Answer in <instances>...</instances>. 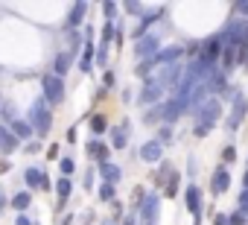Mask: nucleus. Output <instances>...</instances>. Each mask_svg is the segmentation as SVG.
<instances>
[{
	"instance_id": "obj_36",
	"label": "nucleus",
	"mask_w": 248,
	"mask_h": 225,
	"mask_svg": "<svg viewBox=\"0 0 248 225\" xmlns=\"http://www.w3.org/2000/svg\"><path fill=\"white\" fill-rule=\"evenodd\" d=\"M233 15H248V0H239L233 6Z\"/></svg>"
},
{
	"instance_id": "obj_22",
	"label": "nucleus",
	"mask_w": 248,
	"mask_h": 225,
	"mask_svg": "<svg viewBox=\"0 0 248 225\" xmlns=\"http://www.w3.org/2000/svg\"><path fill=\"white\" fill-rule=\"evenodd\" d=\"M30 205H32V193H30V190H18V193L12 196V208H15L18 213H24Z\"/></svg>"
},
{
	"instance_id": "obj_8",
	"label": "nucleus",
	"mask_w": 248,
	"mask_h": 225,
	"mask_svg": "<svg viewBox=\"0 0 248 225\" xmlns=\"http://www.w3.org/2000/svg\"><path fill=\"white\" fill-rule=\"evenodd\" d=\"M140 216H143V225H155V222H158V196H155V193H146V196H143Z\"/></svg>"
},
{
	"instance_id": "obj_39",
	"label": "nucleus",
	"mask_w": 248,
	"mask_h": 225,
	"mask_svg": "<svg viewBox=\"0 0 248 225\" xmlns=\"http://www.w3.org/2000/svg\"><path fill=\"white\" fill-rule=\"evenodd\" d=\"M102 85H105V88H111V85H114V73H111V70H105V73H102Z\"/></svg>"
},
{
	"instance_id": "obj_23",
	"label": "nucleus",
	"mask_w": 248,
	"mask_h": 225,
	"mask_svg": "<svg viewBox=\"0 0 248 225\" xmlns=\"http://www.w3.org/2000/svg\"><path fill=\"white\" fill-rule=\"evenodd\" d=\"M79 70H82V73H91V70H93V44H91V41L85 44V53L79 56Z\"/></svg>"
},
{
	"instance_id": "obj_11",
	"label": "nucleus",
	"mask_w": 248,
	"mask_h": 225,
	"mask_svg": "<svg viewBox=\"0 0 248 225\" xmlns=\"http://www.w3.org/2000/svg\"><path fill=\"white\" fill-rule=\"evenodd\" d=\"M161 155H164V144H158V141H146L140 146V161H146V164H158Z\"/></svg>"
},
{
	"instance_id": "obj_40",
	"label": "nucleus",
	"mask_w": 248,
	"mask_h": 225,
	"mask_svg": "<svg viewBox=\"0 0 248 225\" xmlns=\"http://www.w3.org/2000/svg\"><path fill=\"white\" fill-rule=\"evenodd\" d=\"M245 222V213H231V225H242Z\"/></svg>"
},
{
	"instance_id": "obj_42",
	"label": "nucleus",
	"mask_w": 248,
	"mask_h": 225,
	"mask_svg": "<svg viewBox=\"0 0 248 225\" xmlns=\"http://www.w3.org/2000/svg\"><path fill=\"white\" fill-rule=\"evenodd\" d=\"M85 187H93V170L85 173Z\"/></svg>"
},
{
	"instance_id": "obj_33",
	"label": "nucleus",
	"mask_w": 248,
	"mask_h": 225,
	"mask_svg": "<svg viewBox=\"0 0 248 225\" xmlns=\"http://www.w3.org/2000/svg\"><path fill=\"white\" fill-rule=\"evenodd\" d=\"M24 152H30V155L41 152V141H30V144H24Z\"/></svg>"
},
{
	"instance_id": "obj_6",
	"label": "nucleus",
	"mask_w": 248,
	"mask_h": 225,
	"mask_svg": "<svg viewBox=\"0 0 248 225\" xmlns=\"http://www.w3.org/2000/svg\"><path fill=\"white\" fill-rule=\"evenodd\" d=\"M245 114H248V99L239 94L236 99H233V108H231V117H228V132H236L239 129V123L245 120Z\"/></svg>"
},
{
	"instance_id": "obj_47",
	"label": "nucleus",
	"mask_w": 248,
	"mask_h": 225,
	"mask_svg": "<svg viewBox=\"0 0 248 225\" xmlns=\"http://www.w3.org/2000/svg\"><path fill=\"white\" fill-rule=\"evenodd\" d=\"M3 108H6V105H3V96H0V114H3Z\"/></svg>"
},
{
	"instance_id": "obj_1",
	"label": "nucleus",
	"mask_w": 248,
	"mask_h": 225,
	"mask_svg": "<svg viewBox=\"0 0 248 225\" xmlns=\"http://www.w3.org/2000/svg\"><path fill=\"white\" fill-rule=\"evenodd\" d=\"M196 138H204L216 123H219V117H222V102L219 99H207V102H202L199 108H196Z\"/></svg>"
},
{
	"instance_id": "obj_26",
	"label": "nucleus",
	"mask_w": 248,
	"mask_h": 225,
	"mask_svg": "<svg viewBox=\"0 0 248 225\" xmlns=\"http://www.w3.org/2000/svg\"><path fill=\"white\" fill-rule=\"evenodd\" d=\"M111 38H117V27H114V21H105V27H102V44H108Z\"/></svg>"
},
{
	"instance_id": "obj_13",
	"label": "nucleus",
	"mask_w": 248,
	"mask_h": 225,
	"mask_svg": "<svg viewBox=\"0 0 248 225\" xmlns=\"http://www.w3.org/2000/svg\"><path fill=\"white\" fill-rule=\"evenodd\" d=\"M96 170H99V176H102V181H105V184H117V181L123 178V170H120L117 164H111V161L96 164Z\"/></svg>"
},
{
	"instance_id": "obj_21",
	"label": "nucleus",
	"mask_w": 248,
	"mask_h": 225,
	"mask_svg": "<svg viewBox=\"0 0 248 225\" xmlns=\"http://www.w3.org/2000/svg\"><path fill=\"white\" fill-rule=\"evenodd\" d=\"M85 152L93 155V158H99V164L108 161V146H105L102 141H88V144H85Z\"/></svg>"
},
{
	"instance_id": "obj_44",
	"label": "nucleus",
	"mask_w": 248,
	"mask_h": 225,
	"mask_svg": "<svg viewBox=\"0 0 248 225\" xmlns=\"http://www.w3.org/2000/svg\"><path fill=\"white\" fill-rule=\"evenodd\" d=\"M126 12H140V3H126Z\"/></svg>"
},
{
	"instance_id": "obj_5",
	"label": "nucleus",
	"mask_w": 248,
	"mask_h": 225,
	"mask_svg": "<svg viewBox=\"0 0 248 225\" xmlns=\"http://www.w3.org/2000/svg\"><path fill=\"white\" fill-rule=\"evenodd\" d=\"M24 181H27L30 190H50V187H53V184H50V176H47L44 170H38V167H27V170H24Z\"/></svg>"
},
{
	"instance_id": "obj_9",
	"label": "nucleus",
	"mask_w": 248,
	"mask_h": 225,
	"mask_svg": "<svg viewBox=\"0 0 248 225\" xmlns=\"http://www.w3.org/2000/svg\"><path fill=\"white\" fill-rule=\"evenodd\" d=\"M225 53V41H222V35H216V38H207L204 44H202V59H207V62H213L216 64V59Z\"/></svg>"
},
{
	"instance_id": "obj_18",
	"label": "nucleus",
	"mask_w": 248,
	"mask_h": 225,
	"mask_svg": "<svg viewBox=\"0 0 248 225\" xmlns=\"http://www.w3.org/2000/svg\"><path fill=\"white\" fill-rule=\"evenodd\" d=\"M9 129H12V135H15L18 141H27V144H30V138L35 135V129L30 126V120H21V117H18V120L9 126Z\"/></svg>"
},
{
	"instance_id": "obj_7",
	"label": "nucleus",
	"mask_w": 248,
	"mask_h": 225,
	"mask_svg": "<svg viewBox=\"0 0 248 225\" xmlns=\"http://www.w3.org/2000/svg\"><path fill=\"white\" fill-rule=\"evenodd\" d=\"M184 111H187V105H184L181 99H175V96H172V99H167V102L161 105V117H164V123L170 126V123H175V120L184 114Z\"/></svg>"
},
{
	"instance_id": "obj_37",
	"label": "nucleus",
	"mask_w": 248,
	"mask_h": 225,
	"mask_svg": "<svg viewBox=\"0 0 248 225\" xmlns=\"http://www.w3.org/2000/svg\"><path fill=\"white\" fill-rule=\"evenodd\" d=\"M213 225H231V216H225V213H216V216H213Z\"/></svg>"
},
{
	"instance_id": "obj_38",
	"label": "nucleus",
	"mask_w": 248,
	"mask_h": 225,
	"mask_svg": "<svg viewBox=\"0 0 248 225\" xmlns=\"http://www.w3.org/2000/svg\"><path fill=\"white\" fill-rule=\"evenodd\" d=\"M102 12H105V18H111L117 12V3H102Z\"/></svg>"
},
{
	"instance_id": "obj_35",
	"label": "nucleus",
	"mask_w": 248,
	"mask_h": 225,
	"mask_svg": "<svg viewBox=\"0 0 248 225\" xmlns=\"http://www.w3.org/2000/svg\"><path fill=\"white\" fill-rule=\"evenodd\" d=\"M105 59H108V44H102V47H99V53H96V64L102 67V64H105Z\"/></svg>"
},
{
	"instance_id": "obj_34",
	"label": "nucleus",
	"mask_w": 248,
	"mask_h": 225,
	"mask_svg": "<svg viewBox=\"0 0 248 225\" xmlns=\"http://www.w3.org/2000/svg\"><path fill=\"white\" fill-rule=\"evenodd\" d=\"M175 193H178V176L172 173V176H170V187H167V196H175Z\"/></svg>"
},
{
	"instance_id": "obj_15",
	"label": "nucleus",
	"mask_w": 248,
	"mask_h": 225,
	"mask_svg": "<svg viewBox=\"0 0 248 225\" xmlns=\"http://www.w3.org/2000/svg\"><path fill=\"white\" fill-rule=\"evenodd\" d=\"M70 64H73V53L67 50V53H59L56 59H53V76H62L64 79V73L70 70Z\"/></svg>"
},
{
	"instance_id": "obj_17",
	"label": "nucleus",
	"mask_w": 248,
	"mask_h": 225,
	"mask_svg": "<svg viewBox=\"0 0 248 225\" xmlns=\"http://www.w3.org/2000/svg\"><path fill=\"white\" fill-rule=\"evenodd\" d=\"M181 53H184L181 47H167V50H161L152 62H155V64H167V67H170V64H175V62L181 59Z\"/></svg>"
},
{
	"instance_id": "obj_16",
	"label": "nucleus",
	"mask_w": 248,
	"mask_h": 225,
	"mask_svg": "<svg viewBox=\"0 0 248 225\" xmlns=\"http://www.w3.org/2000/svg\"><path fill=\"white\" fill-rule=\"evenodd\" d=\"M228 184H231L228 170H225V167H216V170H213V196H222V193L228 190Z\"/></svg>"
},
{
	"instance_id": "obj_41",
	"label": "nucleus",
	"mask_w": 248,
	"mask_h": 225,
	"mask_svg": "<svg viewBox=\"0 0 248 225\" xmlns=\"http://www.w3.org/2000/svg\"><path fill=\"white\" fill-rule=\"evenodd\" d=\"M15 225H32V219L24 216V213H18V216H15Z\"/></svg>"
},
{
	"instance_id": "obj_4",
	"label": "nucleus",
	"mask_w": 248,
	"mask_h": 225,
	"mask_svg": "<svg viewBox=\"0 0 248 225\" xmlns=\"http://www.w3.org/2000/svg\"><path fill=\"white\" fill-rule=\"evenodd\" d=\"M158 53H161V41H158V35H143V38L135 44V56L143 59V62L155 59Z\"/></svg>"
},
{
	"instance_id": "obj_10",
	"label": "nucleus",
	"mask_w": 248,
	"mask_h": 225,
	"mask_svg": "<svg viewBox=\"0 0 248 225\" xmlns=\"http://www.w3.org/2000/svg\"><path fill=\"white\" fill-rule=\"evenodd\" d=\"M161 96H164V88L158 85V82H146V88L140 91V96H138V102L140 105H152V102H161Z\"/></svg>"
},
{
	"instance_id": "obj_43",
	"label": "nucleus",
	"mask_w": 248,
	"mask_h": 225,
	"mask_svg": "<svg viewBox=\"0 0 248 225\" xmlns=\"http://www.w3.org/2000/svg\"><path fill=\"white\" fill-rule=\"evenodd\" d=\"M67 144H76V129H67V138H64Z\"/></svg>"
},
{
	"instance_id": "obj_27",
	"label": "nucleus",
	"mask_w": 248,
	"mask_h": 225,
	"mask_svg": "<svg viewBox=\"0 0 248 225\" xmlns=\"http://www.w3.org/2000/svg\"><path fill=\"white\" fill-rule=\"evenodd\" d=\"M73 167H76V164H73V158H62V161H59V170H62V176H64V178H70V176H73Z\"/></svg>"
},
{
	"instance_id": "obj_14",
	"label": "nucleus",
	"mask_w": 248,
	"mask_h": 225,
	"mask_svg": "<svg viewBox=\"0 0 248 225\" xmlns=\"http://www.w3.org/2000/svg\"><path fill=\"white\" fill-rule=\"evenodd\" d=\"M184 199H187V210H190L193 216H199V213H202V190H199L196 184H190L187 193H184Z\"/></svg>"
},
{
	"instance_id": "obj_3",
	"label": "nucleus",
	"mask_w": 248,
	"mask_h": 225,
	"mask_svg": "<svg viewBox=\"0 0 248 225\" xmlns=\"http://www.w3.org/2000/svg\"><path fill=\"white\" fill-rule=\"evenodd\" d=\"M41 88H44L47 105H59V102L64 99V79H62V76H53V73L41 76Z\"/></svg>"
},
{
	"instance_id": "obj_30",
	"label": "nucleus",
	"mask_w": 248,
	"mask_h": 225,
	"mask_svg": "<svg viewBox=\"0 0 248 225\" xmlns=\"http://www.w3.org/2000/svg\"><path fill=\"white\" fill-rule=\"evenodd\" d=\"M236 208H239V213H248V190H242V193H239Z\"/></svg>"
},
{
	"instance_id": "obj_20",
	"label": "nucleus",
	"mask_w": 248,
	"mask_h": 225,
	"mask_svg": "<svg viewBox=\"0 0 248 225\" xmlns=\"http://www.w3.org/2000/svg\"><path fill=\"white\" fill-rule=\"evenodd\" d=\"M85 12H88V3H73V9H70V15H67V30H76V27L82 24Z\"/></svg>"
},
{
	"instance_id": "obj_12",
	"label": "nucleus",
	"mask_w": 248,
	"mask_h": 225,
	"mask_svg": "<svg viewBox=\"0 0 248 225\" xmlns=\"http://www.w3.org/2000/svg\"><path fill=\"white\" fill-rule=\"evenodd\" d=\"M18 146H21V141L12 135V129H9V126H0V152H3V155H12Z\"/></svg>"
},
{
	"instance_id": "obj_46",
	"label": "nucleus",
	"mask_w": 248,
	"mask_h": 225,
	"mask_svg": "<svg viewBox=\"0 0 248 225\" xmlns=\"http://www.w3.org/2000/svg\"><path fill=\"white\" fill-rule=\"evenodd\" d=\"M242 184H245V190H248V173H245V176H242Z\"/></svg>"
},
{
	"instance_id": "obj_25",
	"label": "nucleus",
	"mask_w": 248,
	"mask_h": 225,
	"mask_svg": "<svg viewBox=\"0 0 248 225\" xmlns=\"http://www.w3.org/2000/svg\"><path fill=\"white\" fill-rule=\"evenodd\" d=\"M105 129H108L105 117H102V114H93V117H91V132H93V135H102Z\"/></svg>"
},
{
	"instance_id": "obj_28",
	"label": "nucleus",
	"mask_w": 248,
	"mask_h": 225,
	"mask_svg": "<svg viewBox=\"0 0 248 225\" xmlns=\"http://www.w3.org/2000/svg\"><path fill=\"white\" fill-rule=\"evenodd\" d=\"M99 199H102V202H111V199H114V184H105V181H102V187H99Z\"/></svg>"
},
{
	"instance_id": "obj_32",
	"label": "nucleus",
	"mask_w": 248,
	"mask_h": 225,
	"mask_svg": "<svg viewBox=\"0 0 248 225\" xmlns=\"http://www.w3.org/2000/svg\"><path fill=\"white\" fill-rule=\"evenodd\" d=\"M233 158H236V149H233V146H225V149H222V161H225V164H233Z\"/></svg>"
},
{
	"instance_id": "obj_24",
	"label": "nucleus",
	"mask_w": 248,
	"mask_h": 225,
	"mask_svg": "<svg viewBox=\"0 0 248 225\" xmlns=\"http://www.w3.org/2000/svg\"><path fill=\"white\" fill-rule=\"evenodd\" d=\"M70 190H73V181H70V178H64V176H59V181H56V196H59V205H64V202H67Z\"/></svg>"
},
{
	"instance_id": "obj_19",
	"label": "nucleus",
	"mask_w": 248,
	"mask_h": 225,
	"mask_svg": "<svg viewBox=\"0 0 248 225\" xmlns=\"http://www.w3.org/2000/svg\"><path fill=\"white\" fill-rule=\"evenodd\" d=\"M111 146H114V149H126V146H129V132H126V126H114V129H111Z\"/></svg>"
},
{
	"instance_id": "obj_45",
	"label": "nucleus",
	"mask_w": 248,
	"mask_h": 225,
	"mask_svg": "<svg viewBox=\"0 0 248 225\" xmlns=\"http://www.w3.org/2000/svg\"><path fill=\"white\" fill-rule=\"evenodd\" d=\"M6 208V193H3V187H0V210Z\"/></svg>"
},
{
	"instance_id": "obj_29",
	"label": "nucleus",
	"mask_w": 248,
	"mask_h": 225,
	"mask_svg": "<svg viewBox=\"0 0 248 225\" xmlns=\"http://www.w3.org/2000/svg\"><path fill=\"white\" fill-rule=\"evenodd\" d=\"M143 120H146V123H158V120H164V117H161V105H155V108H149Z\"/></svg>"
},
{
	"instance_id": "obj_31",
	"label": "nucleus",
	"mask_w": 248,
	"mask_h": 225,
	"mask_svg": "<svg viewBox=\"0 0 248 225\" xmlns=\"http://www.w3.org/2000/svg\"><path fill=\"white\" fill-rule=\"evenodd\" d=\"M170 141H172V129H170V126H164V129L158 132V144H170Z\"/></svg>"
},
{
	"instance_id": "obj_2",
	"label": "nucleus",
	"mask_w": 248,
	"mask_h": 225,
	"mask_svg": "<svg viewBox=\"0 0 248 225\" xmlns=\"http://www.w3.org/2000/svg\"><path fill=\"white\" fill-rule=\"evenodd\" d=\"M27 120H30V126L38 132V141L50 132V126H53V114L47 111V99H44V96H38V99L30 105V117H27Z\"/></svg>"
}]
</instances>
